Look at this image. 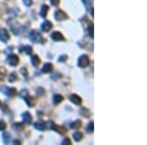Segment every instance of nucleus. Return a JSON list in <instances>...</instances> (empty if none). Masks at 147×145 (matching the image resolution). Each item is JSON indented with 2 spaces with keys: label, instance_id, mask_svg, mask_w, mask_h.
<instances>
[{
  "label": "nucleus",
  "instance_id": "nucleus-1",
  "mask_svg": "<svg viewBox=\"0 0 147 145\" xmlns=\"http://www.w3.org/2000/svg\"><path fill=\"white\" fill-rule=\"evenodd\" d=\"M28 38L32 40V42H34V43H43L44 42V38L36 30H32L30 32V34H28Z\"/></svg>",
  "mask_w": 147,
  "mask_h": 145
},
{
  "label": "nucleus",
  "instance_id": "nucleus-2",
  "mask_svg": "<svg viewBox=\"0 0 147 145\" xmlns=\"http://www.w3.org/2000/svg\"><path fill=\"white\" fill-rule=\"evenodd\" d=\"M89 58L87 55H85V54H84V55H82L79 58V61H78V65H79V67L80 68H85L87 67V66L89 65Z\"/></svg>",
  "mask_w": 147,
  "mask_h": 145
},
{
  "label": "nucleus",
  "instance_id": "nucleus-3",
  "mask_svg": "<svg viewBox=\"0 0 147 145\" xmlns=\"http://www.w3.org/2000/svg\"><path fill=\"white\" fill-rule=\"evenodd\" d=\"M1 91L3 92L4 94H6L7 96L9 97H14L17 95V90L16 88H14V87H7V86H4V87H1Z\"/></svg>",
  "mask_w": 147,
  "mask_h": 145
},
{
  "label": "nucleus",
  "instance_id": "nucleus-4",
  "mask_svg": "<svg viewBox=\"0 0 147 145\" xmlns=\"http://www.w3.org/2000/svg\"><path fill=\"white\" fill-rule=\"evenodd\" d=\"M7 62H8V64L10 66H13V67H16V66H18L19 62V57L16 55V54H10V55H8V58H7Z\"/></svg>",
  "mask_w": 147,
  "mask_h": 145
},
{
  "label": "nucleus",
  "instance_id": "nucleus-5",
  "mask_svg": "<svg viewBox=\"0 0 147 145\" xmlns=\"http://www.w3.org/2000/svg\"><path fill=\"white\" fill-rule=\"evenodd\" d=\"M10 39V34H9L8 30L5 28H1L0 30V40L2 42H7Z\"/></svg>",
  "mask_w": 147,
  "mask_h": 145
},
{
  "label": "nucleus",
  "instance_id": "nucleus-6",
  "mask_svg": "<svg viewBox=\"0 0 147 145\" xmlns=\"http://www.w3.org/2000/svg\"><path fill=\"white\" fill-rule=\"evenodd\" d=\"M55 19L57 21H64L68 19V15L62 10H57L55 12Z\"/></svg>",
  "mask_w": 147,
  "mask_h": 145
},
{
  "label": "nucleus",
  "instance_id": "nucleus-7",
  "mask_svg": "<svg viewBox=\"0 0 147 145\" xmlns=\"http://www.w3.org/2000/svg\"><path fill=\"white\" fill-rule=\"evenodd\" d=\"M51 38L54 40V41H63L65 40V37L63 36V34L59 32H54L53 34H51Z\"/></svg>",
  "mask_w": 147,
  "mask_h": 145
},
{
  "label": "nucleus",
  "instance_id": "nucleus-8",
  "mask_svg": "<svg viewBox=\"0 0 147 145\" xmlns=\"http://www.w3.org/2000/svg\"><path fill=\"white\" fill-rule=\"evenodd\" d=\"M22 118H23V121L27 125H30L32 123V117L28 112H25V113L22 114Z\"/></svg>",
  "mask_w": 147,
  "mask_h": 145
},
{
  "label": "nucleus",
  "instance_id": "nucleus-9",
  "mask_svg": "<svg viewBox=\"0 0 147 145\" xmlns=\"http://www.w3.org/2000/svg\"><path fill=\"white\" fill-rule=\"evenodd\" d=\"M70 100L73 102L74 104H76V105H80L82 104V98L79 96V95H77V94H72L70 96Z\"/></svg>",
  "mask_w": 147,
  "mask_h": 145
},
{
  "label": "nucleus",
  "instance_id": "nucleus-10",
  "mask_svg": "<svg viewBox=\"0 0 147 145\" xmlns=\"http://www.w3.org/2000/svg\"><path fill=\"white\" fill-rule=\"evenodd\" d=\"M52 28V23L49 22V21H44L41 25V30L43 32H49Z\"/></svg>",
  "mask_w": 147,
  "mask_h": 145
},
{
  "label": "nucleus",
  "instance_id": "nucleus-11",
  "mask_svg": "<svg viewBox=\"0 0 147 145\" xmlns=\"http://www.w3.org/2000/svg\"><path fill=\"white\" fill-rule=\"evenodd\" d=\"M25 100L30 107H34L35 105V103H36V99L32 96H28V95L25 97Z\"/></svg>",
  "mask_w": 147,
  "mask_h": 145
},
{
  "label": "nucleus",
  "instance_id": "nucleus-12",
  "mask_svg": "<svg viewBox=\"0 0 147 145\" xmlns=\"http://www.w3.org/2000/svg\"><path fill=\"white\" fill-rule=\"evenodd\" d=\"M85 8L89 12H91V15L93 16V7H92V0H82Z\"/></svg>",
  "mask_w": 147,
  "mask_h": 145
},
{
  "label": "nucleus",
  "instance_id": "nucleus-13",
  "mask_svg": "<svg viewBox=\"0 0 147 145\" xmlns=\"http://www.w3.org/2000/svg\"><path fill=\"white\" fill-rule=\"evenodd\" d=\"M64 100V97L60 94H55L53 96V104L54 105H58L59 103H61Z\"/></svg>",
  "mask_w": 147,
  "mask_h": 145
},
{
  "label": "nucleus",
  "instance_id": "nucleus-14",
  "mask_svg": "<svg viewBox=\"0 0 147 145\" xmlns=\"http://www.w3.org/2000/svg\"><path fill=\"white\" fill-rule=\"evenodd\" d=\"M20 52H25L28 55H30L32 53V46H22L20 48Z\"/></svg>",
  "mask_w": 147,
  "mask_h": 145
},
{
  "label": "nucleus",
  "instance_id": "nucleus-15",
  "mask_svg": "<svg viewBox=\"0 0 147 145\" xmlns=\"http://www.w3.org/2000/svg\"><path fill=\"white\" fill-rule=\"evenodd\" d=\"M52 70H53V67H52V64H50V63L44 64L43 68H42V72L45 73V74L51 73V71H52Z\"/></svg>",
  "mask_w": 147,
  "mask_h": 145
},
{
  "label": "nucleus",
  "instance_id": "nucleus-16",
  "mask_svg": "<svg viewBox=\"0 0 147 145\" xmlns=\"http://www.w3.org/2000/svg\"><path fill=\"white\" fill-rule=\"evenodd\" d=\"M34 125V127L37 128L38 130H44L46 128L45 123H44L43 122H40V121H39V122H36Z\"/></svg>",
  "mask_w": 147,
  "mask_h": 145
},
{
  "label": "nucleus",
  "instance_id": "nucleus-17",
  "mask_svg": "<svg viewBox=\"0 0 147 145\" xmlns=\"http://www.w3.org/2000/svg\"><path fill=\"white\" fill-rule=\"evenodd\" d=\"M32 64L34 66V67H37V66H39L40 64V59L39 57L37 55H34L32 57Z\"/></svg>",
  "mask_w": 147,
  "mask_h": 145
},
{
  "label": "nucleus",
  "instance_id": "nucleus-18",
  "mask_svg": "<svg viewBox=\"0 0 147 145\" xmlns=\"http://www.w3.org/2000/svg\"><path fill=\"white\" fill-rule=\"evenodd\" d=\"M82 123L80 122V120H77L71 125V127L74 128V129H79V128L82 127Z\"/></svg>",
  "mask_w": 147,
  "mask_h": 145
},
{
  "label": "nucleus",
  "instance_id": "nucleus-19",
  "mask_svg": "<svg viewBox=\"0 0 147 145\" xmlns=\"http://www.w3.org/2000/svg\"><path fill=\"white\" fill-rule=\"evenodd\" d=\"M49 10V7L47 5H43L41 7V11H40V16L42 18H45L46 15H47V12Z\"/></svg>",
  "mask_w": 147,
  "mask_h": 145
},
{
  "label": "nucleus",
  "instance_id": "nucleus-20",
  "mask_svg": "<svg viewBox=\"0 0 147 145\" xmlns=\"http://www.w3.org/2000/svg\"><path fill=\"white\" fill-rule=\"evenodd\" d=\"M73 137H74V139H75V141H80V140L82 139V137H84V134L80 132H77L74 134Z\"/></svg>",
  "mask_w": 147,
  "mask_h": 145
},
{
  "label": "nucleus",
  "instance_id": "nucleus-21",
  "mask_svg": "<svg viewBox=\"0 0 147 145\" xmlns=\"http://www.w3.org/2000/svg\"><path fill=\"white\" fill-rule=\"evenodd\" d=\"M80 115L84 116L85 118H89L90 117V111H89L88 109L82 108V110H80Z\"/></svg>",
  "mask_w": 147,
  "mask_h": 145
},
{
  "label": "nucleus",
  "instance_id": "nucleus-22",
  "mask_svg": "<svg viewBox=\"0 0 147 145\" xmlns=\"http://www.w3.org/2000/svg\"><path fill=\"white\" fill-rule=\"evenodd\" d=\"M2 136H3V141H4V143L8 144L9 142H10V140H11L10 134H8V132H4Z\"/></svg>",
  "mask_w": 147,
  "mask_h": 145
},
{
  "label": "nucleus",
  "instance_id": "nucleus-23",
  "mask_svg": "<svg viewBox=\"0 0 147 145\" xmlns=\"http://www.w3.org/2000/svg\"><path fill=\"white\" fill-rule=\"evenodd\" d=\"M8 80H9V82H16V80H18V75H17V73H12V74H10V76H9Z\"/></svg>",
  "mask_w": 147,
  "mask_h": 145
},
{
  "label": "nucleus",
  "instance_id": "nucleus-24",
  "mask_svg": "<svg viewBox=\"0 0 147 145\" xmlns=\"http://www.w3.org/2000/svg\"><path fill=\"white\" fill-rule=\"evenodd\" d=\"M6 76V69L4 67L0 68V80H3Z\"/></svg>",
  "mask_w": 147,
  "mask_h": 145
},
{
  "label": "nucleus",
  "instance_id": "nucleus-25",
  "mask_svg": "<svg viewBox=\"0 0 147 145\" xmlns=\"http://www.w3.org/2000/svg\"><path fill=\"white\" fill-rule=\"evenodd\" d=\"M87 28H88V34L90 35L91 38H93V24L90 23L88 26H87Z\"/></svg>",
  "mask_w": 147,
  "mask_h": 145
},
{
  "label": "nucleus",
  "instance_id": "nucleus-26",
  "mask_svg": "<svg viewBox=\"0 0 147 145\" xmlns=\"http://www.w3.org/2000/svg\"><path fill=\"white\" fill-rule=\"evenodd\" d=\"M13 127L15 128L16 130H18V132H21V130L24 129L23 125H21V123H15V125H13Z\"/></svg>",
  "mask_w": 147,
  "mask_h": 145
},
{
  "label": "nucleus",
  "instance_id": "nucleus-27",
  "mask_svg": "<svg viewBox=\"0 0 147 145\" xmlns=\"http://www.w3.org/2000/svg\"><path fill=\"white\" fill-rule=\"evenodd\" d=\"M93 125H94V123L93 122H90L88 123V125H87V128L86 130L88 132H93Z\"/></svg>",
  "mask_w": 147,
  "mask_h": 145
},
{
  "label": "nucleus",
  "instance_id": "nucleus-28",
  "mask_svg": "<svg viewBox=\"0 0 147 145\" xmlns=\"http://www.w3.org/2000/svg\"><path fill=\"white\" fill-rule=\"evenodd\" d=\"M44 93H45V91H44V89H43V88H41V87H39V88L36 90L37 96H43Z\"/></svg>",
  "mask_w": 147,
  "mask_h": 145
},
{
  "label": "nucleus",
  "instance_id": "nucleus-29",
  "mask_svg": "<svg viewBox=\"0 0 147 145\" xmlns=\"http://www.w3.org/2000/svg\"><path fill=\"white\" fill-rule=\"evenodd\" d=\"M62 78V75H60V74H53V75L51 76V78L54 80H59V78Z\"/></svg>",
  "mask_w": 147,
  "mask_h": 145
},
{
  "label": "nucleus",
  "instance_id": "nucleus-30",
  "mask_svg": "<svg viewBox=\"0 0 147 145\" xmlns=\"http://www.w3.org/2000/svg\"><path fill=\"white\" fill-rule=\"evenodd\" d=\"M20 95L23 97V98H25L26 96H28V91L27 89H23L22 91H20Z\"/></svg>",
  "mask_w": 147,
  "mask_h": 145
},
{
  "label": "nucleus",
  "instance_id": "nucleus-31",
  "mask_svg": "<svg viewBox=\"0 0 147 145\" xmlns=\"http://www.w3.org/2000/svg\"><path fill=\"white\" fill-rule=\"evenodd\" d=\"M6 123L5 122H3V121H1L0 120V130H4L6 128Z\"/></svg>",
  "mask_w": 147,
  "mask_h": 145
},
{
  "label": "nucleus",
  "instance_id": "nucleus-32",
  "mask_svg": "<svg viewBox=\"0 0 147 145\" xmlns=\"http://www.w3.org/2000/svg\"><path fill=\"white\" fill-rule=\"evenodd\" d=\"M67 58H68L67 55H61L60 57H59L58 61L59 62H65V61H67Z\"/></svg>",
  "mask_w": 147,
  "mask_h": 145
},
{
  "label": "nucleus",
  "instance_id": "nucleus-33",
  "mask_svg": "<svg viewBox=\"0 0 147 145\" xmlns=\"http://www.w3.org/2000/svg\"><path fill=\"white\" fill-rule=\"evenodd\" d=\"M24 3H25V5L27 6H32V0H23Z\"/></svg>",
  "mask_w": 147,
  "mask_h": 145
},
{
  "label": "nucleus",
  "instance_id": "nucleus-34",
  "mask_svg": "<svg viewBox=\"0 0 147 145\" xmlns=\"http://www.w3.org/2000/svg\"><path fill=\"white\" fill-rule=\"evenodd\" d=\"M51 4L53 6H58L59 5V2H60V0H50Z\"/></svg>",
  "mask_w": 147,
  "mask_h": 145
},
{
  "label": "nucleus",
  "instance_id": "nucleus-35",
  "mask_svg": "<svg viewBox=\"0 0 147 145\" xmlns=\"http://www.w3.org/2000/svg\"><path fill=\"white\" fill-rule=\"evenodd\" d=\"M21 72L23 73L24 77H28V72H27V69H26V68H22V69H21Z\"/></svg>",
  "mask_w": 147,
  "mask_h": 145
},
{
  "label": "nucleus",
  "instance_id": "nucleus-36",
  "mask_svg": "<svg viewBox=\"0 0 147 145\" xmlns=\"http://www.w3.org/2000/svg\"><path fill=\"white\" fill-rule=\"evenodd\" d=\"M62 144H72V143H71V140L66 137V138L62 141Z\"/></svg>",
  "mask_w": 147,
  "mask_h": 145
},
{
  "label": "nucleus",
  "instance_id": "nucleus-37",
  "mask_svg": "<svg viewBox=\"0 0 147 145\" xmlns=\"http://www.w3.org/2000/svg\"><path fill=\"white\" fill-rule=\"evenodd\" d=\"M2 110H3L4 113H6V112H8L9 111V109H8V107H7L6 104H4V106H3V108H2Z\"/></svg>",
  "mask_w": 147,
  "mask_h": 145
},
{
  "label": "nucleus",
  "instance_id": "nucleus-38",
  "mask_svg": "<svg viewBox=\"0 0 147 145\" xmlns=\"http://www.w3.org/2000/svg\"><path fill=\"white\" fill-rule=\"evenodd\" d=\"M0 105H1V102H0Z\"/></svg>",
  "mask_w": 147,
  "mask_h": 145
}]
</instances>
